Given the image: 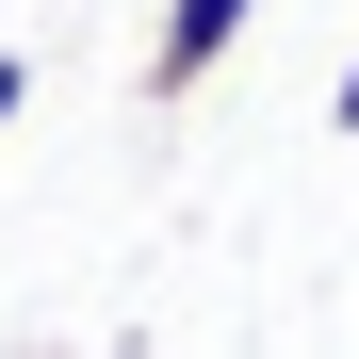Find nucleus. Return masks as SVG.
<instances>
[{"label":"nucleus","instance_id":"nucleus-1","mask_svg":"<svg viewBox=\"0 0 359 359\" xmlns=\"http://www.w3.org/2000/svg\"><path fill=\"white\" fill-rule=\"evenodd\" d=\"M245 17H262V0H163V33H147V98H196L229 49H245Z\"/></svg>","mask_w":359,"mask_h":359},{"label":"nucleus","instance_id":"nucleus-2","mask_svg":"<svg viewBox=\"0 0 359 359\" xmlns=\"http://www.w3.org/2000/svg\"><path fill=\"white\" fill-rule=\"evenodd\" d=\"M17 114H33V66H17V49H0V131H17Z\"/></svg>","mask_w":359,"mask_h":359},{"label":"nucleus","instance_id":"nucleus-3","mask_svg":"<svg viewBox=\"0 0 359 359\" xmlns=\"http://www.w3.org/2000/svg\"><path fill=\"white\" fill-rule=\"evenodd\" d=\"M327 131H343V147H359V49H343V98H327Z\"/></svg>","mask_w":359,"mask_h":359},{"label":"nucleus","instance_id":"nucleus-4","mask_svg":"<svg viewBox=\"0 0 359 359\" xmlns=\"http://www.w3.org/2000/svg\"><path fill=\"white\" fill-rule=\"evenodd\" d=\"M0 359H66V343H0Z\"/></svg>","mask_w":359,"mask_h":359}]
</instances>
